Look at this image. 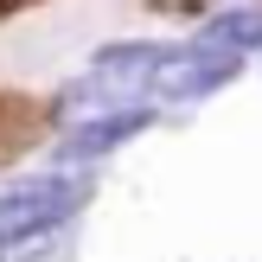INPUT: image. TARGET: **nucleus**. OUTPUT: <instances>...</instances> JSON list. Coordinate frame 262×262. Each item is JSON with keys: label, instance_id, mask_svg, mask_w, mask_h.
<instances>
[{"label": "nucleus", "instance_id": "1", "mask_svg": "<svg viewBox=\"0 0 262 262\" xmlns=\"http://www.w3.org/2000/svg\"><path fill=\"white\" fill-rule=\"evenodd\" d=\"M90 173H32L0 186V262H38L64 224L90 205Z\"/></svg>", "mask_w": 262, "mask_h": 262}, {"label": "nucleus", "instance_id": "2", "mask_svg": "<svg viewBox=\"0 0 262 262\" xmlns=\"http://www.w3.org/2000/svg\"><path fill=\"white\" fill-rule=\"evenodd\" d=\"M243 71V58L237 51H217V45H166L160 51V64H154V77H147V102L160 96V102H199V96H211V90H224L230 77Z\"/></svg>", "mask_w": 262, "mask_h": 262}, {"label": "nucleus", "instance_id": "3", "mask_svg": "<svg viewBox=\"0 0 262 262\" xmlns=\"http://www.w3.org/2000/svg\"><path fill=\"white\" fill-rule=\"evenodd\" d=\"M147 128H154L147 102H122V109H102V115H90V122H64V135L51 141V166H90V160H102V154L128 147L135 135H147Z\"/></svg>", "mask_w": 262, "mask_h": 262}, {"label": "nucleus", "instance_id": "4", "mask_svg": "<svg viewBox=\"0 0 262 262\" xmlns=\"http://www.w3.org/2000/svg\"><path fill=\"white\" fill-rule=\"evenodd\" d=\"M160 51H166V45H147V38L102 45L96 58H90V77H102L122 102H147V77H154V64H160Z\"/></svg>", "mask_w": 262, "mask_h": 262}, {"label": "nucleus", "instance_id": "5", "mask_svg": "<svg viewBox=\"0 0 262 262\" xmlns=\"http://www.w3.org/2000/svg\"><path fill=\"white\" fill-rule=\"evenodd\" d=\"M199 45H217V51L250 58V51L262 45V13H256V7H230V13H217V19L199 26Z\"/></svg>", "mask_w": 262, "mask_h": 262}, {"label": "nucleus", "instance_id": "6", "mask_svg": "<svg viewBox=\"0 0 262 262\" xmlns=\"http://www.w3.org/2000/svg\"><path fill=\"white\" fill-rule=\"evenodd\" d=\"M26 128H32V115L19 109V102H0V154H13L26 141Z\"/></svg>", "mask_w": 262, "mask_h": 262}]
</instances>
